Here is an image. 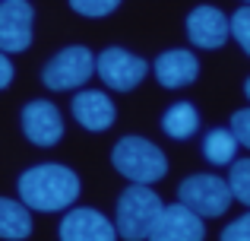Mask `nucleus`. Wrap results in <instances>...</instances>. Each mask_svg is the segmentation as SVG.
I'll return each mask as SVG.
<instances>
[{
  "label": "nucleus",
  "mask_w": 250,
  "mask_h": 241,
  "mask_svg": "<svg viewBox=\"0 0 250 241\" xmlns=\"http://www.w3.org/2000/svg\"><path fill=\"white\" fill-rule=\"evenodd\" d=\"M19 197L22 206L38 213L67 210L80 197V178L67 165H35L19 178Z\"/></svg>",
  "instance_id": "1"
},
{
  "label": "nucleus",
  "mask_w": 250,
  "mask_h": 241,
  "mask_svg": "<svg viewBox=\"0 0 250 241\" xmlns=\"http://www.w3.org/2000/svg\"><path fill=\"white\" fill-rule=\"evenodd\" d=\"M111 162L121 175H127L133 184H152V181L165 178L168 159L155 143L143 140V136H124L111 153Z\"/></svg>",
  "instance_id": "2"
},
{
  "label": "nucleus",
  "mask_w": 250,
  "mask_h": 241,
  "mask_svg": "<svg viewBox=\"0 0 250 241\" xmlns=\"http://www.w3.org/2000/svg\"><path fill=\"white\" fill-rule=\"evenodd\" d=\"M162 200L155 191H149L146 184H133L121 194L117 200V219H114V232L127 241H143L152 225V219L159 216Z\"/></svg>",
  "instance_id": "3"
},
{
  "label": "nucleus",
  "mask_w": 250,
  "mask_h": 241,
  "mask_svg": "<svg viewBox=\"0 0 250 241\" xmlns=\"http://www.w3.org/2000/svg\"><path fill=\"white\" fill-rule=\"evenodd\" d=\"M177 197L196 216H222V213H228V206L234 200L228 184L215 175H190L187 181H181Z\"/></svg>",
  "instance_id": "4"
},
{
  "label": "nucleus",
  "mask_w": 250,
  "mask_h": 241,
  "mask_svg": "<svg viewBox=\"0 0 250 241\" xmlns=\"http://www.w3.org/2000/svg\"><path fill=\"white\" fill-rule=\"evenodd\" d=\"M92 73H95V57H92V51L83 48V44H73V48H63L61 54H54V61H48L42 80H44L48 89L63 92V89L83 86Z\"/></svg>",
  "instance_id": "5"
},
{
  "label": "nucleus",
  "mask_w": 250,
  "mask_h": 241,
  "mask_svg": "<svg viewBox=\"0 0 250 241\" xmlns=\"http://www.w3.org/2000/svg\"><path fill=\"white\" fill-rule=\"evenodd\" d=\"M95 67H98V76L104 80V86L117 89V92H130V89L140 86V80L146 76L149 64L143 61V57L124 51V48H104L102 54H98Z\"/></svg>",
  "instance_id": "6"
},
{
  "label": "nucleus",
  "mask_w": 250,
  "mask_h": 241,
  "mask_svg": "<svg viewBox=\"0 0 250 241\" xmlns=\"http://www.w3.org/2000/svg\"><path fill=\"white\" fill-rule=\"evenodd\" d=\"M146 238L149 241H203L206 229H203L200 216L190 213L184 203H171V206L159 210V216L152 219Z\"/></svg>",
  "instance_id": "7"
},
{
  "label": "nucleus",
  "mask_w": 250,
  "mask_h": 241,
  "mask_svg": "<svg viewBox=\"0 0 250 241\" xmlns=\"http://www.w3.org/2000/svg\"><path fill=\"white\" fill-rule=\"evenodd\" d=\"M32 19L35 6L25 0H3L0 3V51L16 54L32 44Z\"/></svg>",
  "instance_id": "8"
},
{
  "label": "nucleus",
  "mask_w": 250,
  "mask_h": 241,
  "mask_svg": "<svg viewBox=\"0 0 250 241\" xmlns=\"http://www.w3.org/2000/svg\"><path fill=\"white\" fill-rule=\"evenodd\" d=\"M22 130L35 146H54L63 136V118L51 102L35 99L22 108Z\"/></svg>",
  "instance_id": "9"
},
{
  "label": "nucleus",
  "mask_w": 250,
  "mask_h": 241,
  "mask_svg": "<svg viewBox=\"0 0 250 241\" xmlns=\"http://www.w3.org/2000/svg\"><path fill=\"white\" fill-rule=\"evenodd\" d=\"M61 241H117L114 222L102 216L98 210H73L61 222Z\"/></svg>",
  "instance_id": "10"
},
{
  "label": "nucleus",
  "mask_w": 250,
  "mask_h": 241,
  "mask_svg": "<svg viewBox=\"0 0 250 241\" xmlns=\"http://www.w3.org/2000/svg\"><path fill=\"white\" fill-rule=\"evenodd\" d=\"M187 38L200 48H222L228 42V19L215 6H196L187 16Z\"/></svg>",
  "instance_id": "11"
},
{
  "label": "nucleus",
  "mask_w": 250,
  "mask_h": 241,
  "mask_svg": "<svg viewBox=\"0 0 250 241\" xmlns=\"http://www.w3.org/2000/svg\"><path fill=\"white\" fill-rule=\"evenodd\" d=\"M155 76L165 89H184L200 76V61L190 51H165L155 61Z\"/></svg>",
  "instance_id": "12"
},
{
  "label": "nucleus",
  "mask_w": 250,
  "mask_h": 241,
  "mask_svg": "<svg viewBox=\"0 0 250 241\" xmlns=\"http://www.w3.org/2000/svg\"><path fill=\"white\" fill-rule=\"evenodd\" d=\"M73 118L85 130H108L114 124V102L104 92H95V89L76 92L73 95Z\"/></svg>",
  "instance_id": "13"
},
{
  "label": "nucleus",
  "mask_w": 250,
  "mask_h": 241,
  "mask_svg": "<svg viewBox=\"0 0 250 241\" xmlns=\"http://www.w3.org/2000/svg\"><path fill=\"white\" fill-rule=\"evenodd\" d=\"M32 235V213L16 200L0 197V238L22 241Z\"/></svg>",
  "instance_id": "14"
},
{
  "label": "nucleus",
  "mask_w": 250,
  "mask_h": 241,
  "mask_svg": "<svg viewBox=\"0 0 250 241\" xmlns=\"http://www.w3.org/2000/svg\"><path fill=\"white\" fill-rule=\"evenodd\" d=\"M162 127H165V133L171 140H187V136H193V130L200 127V114H196V108L190 105V102H177V105H171L165 111Z\"/></svg>",
  "instance_id": "15"
},
{
  "label": "nucleus",
  "mask_w": 250,
  "mask_h": 241,
  "mask_svg": "<svg viewBox=\"0 0 250 241\" xmlns=\"http://www.w3.org/2000/svg\"><path fill=\"white\" fill-rule=\"evenodd\" d=\"M234 153H238V140H234L231 130H225V127L209 130L206 140H203V155H206V162H212V165H228V162H234Z\"/></svg>",
  "instance_id": "16"
},
{
  "label": "nucleus",
  "mask_w": 250,
  "mask_h": 241,
  "mask_svg": "<svg viewBox=\"0 0 250 241\" xmlns=\"http://www.w3.org/2000/svg\"><path fill=\"white\" fill-rule=\"evenodd\" d=\"M228 191L234 200L250 206V159H238L231 162V172H228Z\"/></svg>",
  "instance_id": "17"
},
{
  "label": "nucleus",
  "mask_w": 250,
  "mask_h": 241,
  "mask_svg": "<svg viewBox=\"0 0 250 241\" xmlns=\"http://www.w3.org/2000/svg\"><path fill=\"white\" fill-rule=\"evenodd\" d=\"M228 35H234L241 48L250 51V6H241V10L228 19Z\"/></svg>",
  "instance_id": "18"
},
{
  "label": "nucleus",
  "mask_w": 250,
  "mask_h": 241,
  "mask_svg": "<svg viewBox=\"0 0 250 241\" xmlns=\"http://www.w3.org/2000/svg\"><path fill=\"white\" fill-rule=\"evenodd\" d=\"M117 3H121V0H70V6H73L76 13H83V16H92V19L114 13Z\"/></svg>",
  "instance_id": "19"
},
{
  "label": "nucleus",
  "mask_w": 250,
  "mask_h": 241,
  "mask_svg": "<svg viewBox=\"0 0 250 241\" xmlns=\"http://www.w3.org/2000/svg\"><path fill=\"white\" fill-rule=\"evenodd\" d=\"M231 136L238 140V146H250V108L234 111V118H231Z\"/></svg>",
  "instance_id": "20"
},
{
  "label": "nucleus",
  "mask_w": 250,
  "mask_h": 241,
  "mask_svg": "<svg viewBox=\"0 0 250 241\" xmlns=\"http://www.w3.org/2000/svg\"><path fill=\"white\" fill-rule=\"evenodd\" d=\"M222 241H250V213H244L241 219H234V222L222 232Z\"/></svg>",
  "instance_id": "21"
},
{
  "label": "nucleus",
  "mask_w": 250,
  "mask_h": 241,
  "mask_svg": "<svg viewBox=\"0 0 250 241\" xmlns=\"http://www.w3.org/2000/svg\"><path fill=\"white\" fill-rule=\"evenodd\" d=\"M10 80H13V64L6 61L3 54H0V89H6V86H10Z\"/></svg>",
  "instance_id": "22"
}]
</instances>
